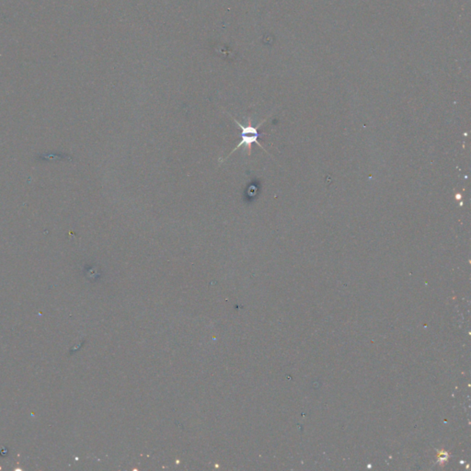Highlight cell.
<instances>
[{
  "instance_id": "cell-1",
  "label": "cell",
  "mask_w": 471,
  "mask_h": 471,
  "mask_svg": "<svg viewBox=\"0 0 471 471\" xmlns=\"http://www.w3.org/2000/svg\"><path fill=\"white\" fill-rule=\"evenodd\" d=\"M233 119H234L235 124L238 125L239 128L241 129V140H240V142L237 145V147L233 149L232 151L229 153V155H228L227 157H226L225 159H222L219 160L220 163L223 162V161H225V160H227L234 152H236L238 149L242 148V147H244L245 149H247L249 156H250V154H251L252 145H253L254 143L257 144L259 147L263 148L261 144L258 141V138L260 137V134H259V131L258 130H259V128L261 127V125H262L265 121H263L261 124H259L257 126H252V125H250L244 126V125L239 124V121H237L235 118H233Z\"/></svg>"
}]
</instances>
